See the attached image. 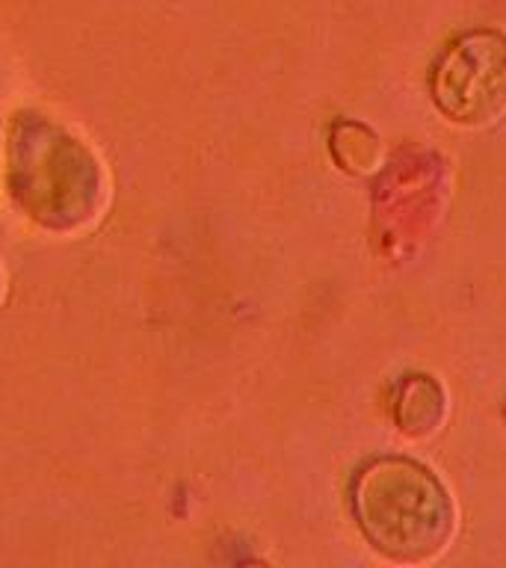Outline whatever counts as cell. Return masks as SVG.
<instances>
[{
	"label": "cell",
	"instance_id": "1",
	"mask_svg": "<svg viewBox=\"0 0 506 568\" xmlns=\"http://www.w3.org/2000/svg\"><path fill=\"white\" fill-rule=\"evenodd\" d=\"M7 184L12 202L57 234L92 225L107 202L95 151L39 113H18L9 124Z\"/></svg>",
	"mask_w": 506,
	"mask_h": 568
}]
</instances>
